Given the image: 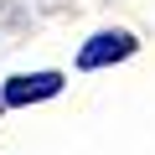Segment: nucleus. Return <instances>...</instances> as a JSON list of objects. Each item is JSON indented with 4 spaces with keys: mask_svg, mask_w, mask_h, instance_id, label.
<instances>
[{
    "mask_svg": "<svg viewBox=\"0 0 155 155\" xmlns=\"http://www.w3.org/2000/svg\"><path fill=\"white\" fill-rule=\"evenodd\" d=\"M124 57H134V36L129 31H98L83 52H78V67H83V72H98V67L124 62Z\"/></svg>",
    "mask_w": 155,
    "mask_h": 155,
    "instance_id": "nucleus-1",
    "label": "nucleus"
},
{
    "mask_svg": "<svg viewBox=\"0 0 155 155\" xmlns=\"http://www.w3.org/2000/svg\"><path fill=\"white\" fill-rule=\"evenodd\" d=\"M62 93V72H21L5 83V104L21 109V104H41V98H57Z\"/></svg>",
    "mask_w": 155,
    "mask_h": 155,
    "instance_id": "nucleus-2",
    "label": "nucleus"
}]
</instances>
